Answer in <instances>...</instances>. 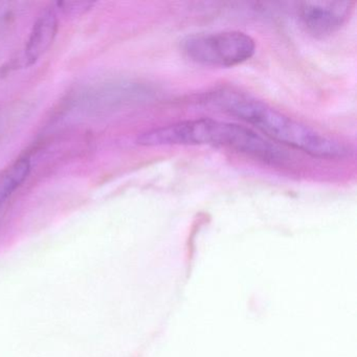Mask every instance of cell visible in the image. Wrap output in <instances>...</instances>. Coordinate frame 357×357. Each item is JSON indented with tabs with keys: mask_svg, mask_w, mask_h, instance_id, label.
Listing matches in <instances>:
<instances>
[{
	"mask_svg": "<svg viewBox=\"0 0 357 357\" xmlns=\"http://www.w3.org/2000/svg\"><path fill=\"white\" fill-rule=\"evenodd\" d=\"M137 143L145 147L211 145L229 148L268 164H282L283 149L248 127L213 119L185 121L142 133Z\"/></svg>",
	"mask_w": 357,
	"mask_h": 357,
	"instance_id": "7a4b0ae2",
	"label": "cell"
},
{
	"mask_svg": "<svg viewBox=\"0 0 357 357\" xmlns=\"http://www.w3.org/2000/svg\"><path fill=\"white\" fill-rule=\"evenodd\" d=\"M185 55L202 66L233 68L250 60L256 53V43L239 31L199 33L181 43Z\"/></svg>",
	"mask_w": 357,
	"mask_h": 357,
	"instance_id": "3957f363",
	"label": "cell"
},
{
	"mask_svg": "<svg viewBox=\"0 0 357 357\" xmlns=\"http://www.w3.org/2000/svg\"><path fill=\"white\" fill-rule=\"evenodd\" d=\"M353 1H304L298 6V16L307 32L325 37L337 32L350 18Z\"/></svg>",
	"mask_w": 357,
	"mask_h": 357,
	"instance_id": "277c9868",
	"label": "cell"
},
{
	"mask_svg": "<svg viewBox=\"0 0 357 357\" xmlns=\"http://www.w3.org/2000/svg\"><path fill=\"white\" fill-rule=\"evenodd\" d=\"M213 101L225 112L252 125L273 142L309 155L335 160L346 158L351 153L346 144L294 120L250 96L223 91L217 93Z\"/></svg>",
	"mask_w": 357,
	"mask_h": 357,
	"instance_id": "6da1fadb",
	"label": "cell"
},
{
	"mask_svg": "<svg viewBox=\"0 0 357 357\" xmlns=\"http://www.w3.org/2000/svg\"><path fill=\"white\" fill-rule=\"evenodd\" d=\"M95 3L87 1H68V3H58L57 9L66 16H78L85 13L93 7Z\"/></svg>",
	"mask_w": 357,
	"mask_h": 357,
	"instance_id": "52a82bcc",
	"label": "cell"
},
{
	"mask_svg": "<svg viewBox=\"0 0 357 357\" xmlns=\"http://www.w3.org/2000/svg\"><path fill=\"white\" fill-rule=\"evenodd\" d=\"M31 172V162L22 158L0 173V204H3L12 194L26 181Z\"/></svg>",
	"mask_w": 357,
	"mask_h": 357,
	"instance_id": "8992f818",
	"label": "cell"
},
{
	"mask_svg": "<svg viewBox=\"0 0 357 357\" xmlns=\"http://www.w3.org/2000/svg\"><path fill=\"white\" fill-rule=\"evenodd\" d=\"M58 32V16L56 9L45 10L35 22L26 43L24 58L29 66L36 63L53 45Z\"/></svg>",
	"mask_w": 357,
	"mask_h": 357,
	"instance_id": "5b68a950",
	"label": "cell"
}]
</instances>
